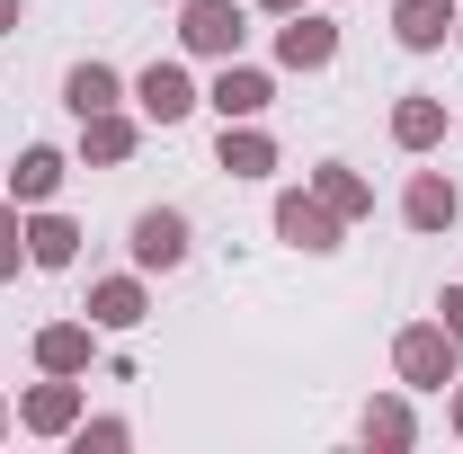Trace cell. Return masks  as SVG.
Instances as JSON below:
<instances>
[{
	"label": "cell",
	"mask_w": 463,
	"mask_h": 454,
	"mask_svg": "<svg viewBox=\"0 0 463 454\" xmlns=\"http://www.w3.org/2000/svg\"><path fill=\"white\" fill-rule=\"evenodd\" d=\"M455 330L446 321H419V330H402V347H392V365H402V383H419V393H446L455 383Z\"/></svg>",
	"instance_id": "obj_1"
},
{
	"label": "cell",
	"mask_w": 463,
	"mask_h": 454,
	"mask_svg": "<svg viewBox=\"0 0 463 454\" xmlns=\"http://www.w3.org/2000/svg\"><path fill=\"white\" fill-rule=\"evenodd\" d=\"M178 36H187V54H241V9H232V0H187V27H178Z\"/></svg>",
	"instance_id": "obj_2"
},
{
	"label": "cell",
	"mask_w": 463,
	"mask_h": 454,
	"mask_svg": "<svg viewBox=\"0 0 463 454\" xmlns=\"http://www.w3.org/2000/svg\"><path fill=\"white\" fill-rule=\"evenodd\" d=\"M134 99H143V116H152V125H178V116L196 108V90H187V71H178V62H152V71L134 80Z\"/></svg>",
	"instance_id": "obj_3"
},
{
	"label": "cell",
	"mask_w": 463,
	"mask_h": 454,
	"mask_svg": "<svg viewBox=\"0 0 463 454\" xmlns=\"http://www.w3.org/2000/svg\"><path fill=\"white\" fill-rule=\"evenodd\" d=\"M277 232H286L294 250H339V214H330L321 196H286V205H277Z\"/></svg>",
	"instance_id": "obj_4"
},
{
	"label": "cell",
	"mask_w": 463,
	"mask_h": 454,
	"mask_svg": "<svg viewBox=\"0 0 463 454\" xmlns=\"http://www.w3.org/2000/svg\"><path fill=\"white\" fill-rule=\"evenodd\" d=\"M134 259H143V268H178V259H187V214L152 205V214L134 223Z\"/></svg>",
	"instance_id": "obj_5"
},
{
	"label": "cell",
	"mask_w": 463,
	"mask_h": 454,
	"mask_svg": "<svg viewBox=\"0 0 463 454\" xmlns=\"http://www.w3.org/2000/svg\"><path fill=\"white\" fill-rule=\"evenodd\" d=\"M330 54H339V27H330V18H294L286 36H277V62H286V71H321Z\"/></svg>",
	"instance_id": "obj_6"
},
{
	"label": "cell",
	"mask_w": 463,
	"mask_h": 454,
	"mask_svg": "<svg viewBox=\"0 0 463 454\" xmlns=\"http://www.w3.org/2000/svg\"><path fill=\"white\" fill-rule=\"evenodd\" d=\"M402 214H410V232H446V223H455V178L419 170V178H410V196H402Z\"/></svg>",
	"instance_id": "obj_7"
},
{
	"label": "cell",
	"mask_w": 463,
	"mask_h": 454,
	"mask_svg": "<svg viewBox=\"0 0 463 454\" xmlns=\"http://www.w3.org/2000/svg\"><path fill=\"white\" fill-rule=\"evenodd\" d=\"M205 99L223 108V125H232V116H259V108H268V71H250V62H223V80H214Z\"/></svg>",
	"instance_id": "obj_8"
},
{
	"label": "cell",
	"mask_w": 463,
	"mask_h": 454,
	"mask_svg": "<svg viewBox=\"0 0 463 454\" xmlns=\"http://www.w3.org/2000/svg\"><path fill=\"white\" fill-rule=\"evenodd\" d=\"M446 27H455V0H402L392 9V36L402 45H446Z\"/></svg>",
	"instance_id": "obj_9"
},
{
	"label": "cell",
	"mask_w": 463,
	"mask_h": 454,
	"mask_svg": "<svg viewBox=\"0 0 463 454\" xmlns=\"http://www.w3.org/2000/svg\"><path fill=\"white\" fill-rule=\"evenodd\" d=\"M90 321H99V330H134V321H143V285H134V277L90 285Z\"/></svg>",
	"instance_id": "obj_10"
},
{
	"label": "cell",
	"mask_w": 463,
	"mask_h": 454,
	"mask_svg": "<svg viewBox=\"0 0 463 454\" xmlns=\"http://www.w3.org/2000/svg\"><path fill=\"white\" fill-rule=\"evenodd\" d=\"M223 170H232V178H268V170H277V143H268V134H250V125L232 116V125H223Z\"/></svg>",
	"instance_id": "obj_11"
},
{
	"label": "cell",
	"mask_w": 463,
	"mask_h": 454,
	"mask_svg": "<svg viewBox=\"0 0 463 454\" xmlns=\"http://www.w3.org/2000/svg\"><path fill=\"white\" fill-rule=\"evenodd\" d=\"M392 143H402V152L446 143V108H437V99H402V108H392Z\"/></svg>",
	"instance_id": "obj_12"
},
{
	"label": "cell",
	"mask_w": 463,
	"mask_h": 454,
	"mask_svg": "<svg viewBox=\"0 0 463 454\" xmlns=\"http://www.w3.org/2000/svg\"><path fill=\"white\" fill-rule=\"evenodd\" d=\"M27 428H36V437L80 428V393H71V383H36V393H27Z\"/></svg>",
	"instance_id": "obj_13"
},
{
	"label": "cell",
	"mask_w": 463,
	"mask_h": 454,
	"mask_svg": "<svg viewBox=\"0 0 463 454\" xmlns=\"http://www.w3.org/2000/svg\"><path fill=\"white\" fill-rule=\"evenodd\" d=\"M54 187H62V152H45V143H36V152L9 170V196H18V205H45Z\"/></svg>",
	"instance_id": "obj_14"
},
{
	"label": "cell",
	"mask_w": 463,
	"mask_h": 454,
	"mask_svg": "<svg viewBox=\"0 0 463 454\" xmlns=\"http://www.w3.org/2000/svg\"><path fill=\"white\" fill-rule=\"evenodd\" d=\"M71 250H80V232L62 223V214H36V223H27V259H36V268H71Z\"/></svg>",
	"instance_id": "obj_15"
},
{
	"label": "cell",
	"mask_w": 463,
	"mask_h": 454,
	"mask_svg": "<svg viewBox=\"0 0 463 454\" xmlns=\"http://www.w3.org/2000/svg\"><path fill=\"white\" fill-rule=\"evenodd\" d=\"M62 99H71V116H99V108H116V71H108V62H80V71L62 80Z\"/></svg>",
	"instance_id": "obj_16"
},
{
	"label": "cell",
	"mask_w": 463,
	"mask_h": 454,
	"mask_svg": "<svg viewBox=\"0 0 463 454\" xmlns=\"http://www.w3.org/2000/svg\"><path fill=\"white\" fill-rule=\"evenodd\" d=\"M80 134H90V161H125L134 152V116H116V108L80 116Z\"/></svg>",
	"instance_id": "obj_17"
},
{
	"label": "cell",
	"mask_w": 463,
	"mask_h": 454,
	"mask_svg": "<svg viewBox=\"0 0 463 454\" xmlns=\"http://www.w3.org/2000/svg\"><path fill=\"white\" fill-rule=\"evenodd\" d=\"M312 196H321V205H330L339 223H347V214H365V205H374V196H365V178H356V170H339V161H330V170L312 178Z\"/></svg>",
	"instance_id": "obj_18"
},
{
	"label": "cell",
	"mask_w": 463,
	"mask_h": 454,
	"mask_svg": "<svg viewBox=\"0 0 463 454\" xmlns=\"http://www.w3.org/2000/svg\"><path fill=\"white\" fill-rule=\"evenodd\" d=\"M36 365H45V374H80V365H90V330H71V321L45 330V339H36Z\"/></svg>",
	"instance_id": "obj_19"
},
{
	"label": "cell",
	"mask_w": 463,
	"mask_h": 454,
	"mask_svg": "<svg viewBox=\"0 0 463 454\" xmlns=\"http://www.w3.org/2000/svg\"><path fill=\"white\" fill-rule=\"evenodd\" d=\"M365 437H374V446H410V410L402 401H374V410H365Z\"/></svg>",
	"instance_id": "obj_20"
},
{
	"label": "cell",
	"mask_w": 463,
	"mask_h": 454,
	"mask_svg": "<svg viewBox=\"0 0 463 454\" xmlns=\"http://www.w3.org/2000/svg\"><path fill=\"white\" fill-rule=\"evenodd\" d=\"M18 259H27V223H18V196L0 205V277H18Z\"/></svg>",
	"instance_id": "obj_21"
},
{
	"label": "cell",
	"mask_w": 463,
	"mask_h": 454,
	"mask_svg": "<svg viewBox=\"0 0 463 454\" xmlns=\"http://www.w3.org/2000/svg\"><path fill=\"white\" fill-rule=\"evenodd\" d=\"M437 312H446V330H455V339H463V285H455V294H446V303H437Z\"/></svg>",
	"instance_id": "obj_22"
},
{
	"label": "cell",
	"mask_w": 463,
	"mask_h": 454,
	"mask_svg": "<svg viewBox=\"0 0 463 454\" xmlns=\"http://www.w3.org/2000/svg\"><path fill=\"white\" fill-rule=\"evenodd\" d=\"M9 27H18V0H0V36H9Z\"/></svg>",
	"instance_id": "obj_23"
},
{
	"label": "cell",
	"mask_w": 463,
	"mask_h": 454,
	"mask_svg": "<svg viewBox=\"0 0 463 454\" xmlns=\"http://www.w3.org/2000/svg\"><path fill=\"white\" fill-rule=\"evenodd\" d=\"M455 428H463V393H455Z\"/></svg>",
	"instance_id": "obj_24"
},
{
	"label": "cell",
	"mask_w": 463,
	"mask_h": 454,
	"mask_svg": "<svg viewBox=\"0 0 463 454\" xmlns=\"http://www.w3.org/2000/svg\"><path fill=\"white\" fill-rule=\"evenodd\" d=\"M268 9H294V0H268Z\"/></svg>",
	"instance_id": "obj_25"
},
{
	"label": "cell",
	"mask_w": 463,
	"mask_h": 454,
	"mask_svg": "<svg viewBox=\"0 0 463 454\" xmlns=\"http://www.w3.org/2000/svg\"><path fill=\"white\" fill-rule=\"evenodd\" d=\"M455 27H463V18H455Z\"/></svg>",
	"instance_id": "obj_26"
}]
</instances>
